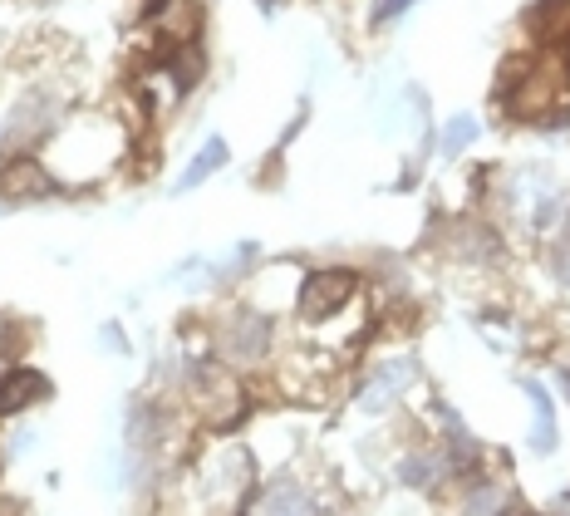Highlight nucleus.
<instances>
[{"label":"nucleus","instance_id":"nucleus-5","mask_svg":"<svg viewBox=\"0 0 570 516\" xmlns=\"http://www.w3.org/2000/svg\"><path fill=\"white\" fill-rule=\"evenodd\" d=\"M40 187H45V177H40V168H30V163H20V168H10L0 177V192H5V197H30V192H40Z\"/></svg>","mask_w":570,"mask_h":516},{"label":"nucleus","instance_id":"nucleus-4","mask_svg":"<svg viewBox=\"0 0 570 516\" xmlns=\"http://www.w3.org/2000/svg\"><path fill=\"white\" fill-rule=\"evenodd\" d=\"M227 349L236 354V359H256V354L266 349V330H261L256 320H241V325L227 335Z\"/></svg>","mask_w":570,"mask_h":516},{"label":"nucleus","instance_id":"nucleus-6","mask_svg":"<svg viewBox=\"0 0 570 516\" xmlns=\"http://www.w3.org/2000/svg\"><path fill=\"white\" fill-rule=\"evenodd\" d=\"M531 399H536V453H551V403H546V394L531 384Z\"/></svg>","mask_w":570,"mask_h":516},{"label":"nucleus","instance_id":"nucleus-1","mask_svg":"<svg viewBox=\"0 0 570 516\" xmlns=\"http://www.w3.org/2000/svg\"><path fill=\"white\" fill-rule=\"evenodd\" d=\"M354 276L349 271H320V276H310L305 290H300V315L305 320H325V315H335L340 305H349V295H354Z\"/></svg>","mask_w":570,"mask_h":516},{"label":"nucleus","instance_id":"nucleus-3","mask_svg":"<svg viewBox=\"0 0 570 516\" xmlns=\"http://www.w3.org/2000/svg\"><path fill=\"white\" fill-rule=\"evenodd\" d=\"M266 516H315V507H310V497L300 492V487H276L271 497H266Z\"/></svg>","mask_w":570,"mask_h":516},{"label":"nucleus","instance_id":"nucleus-8","mask_svg":"<svg viewBox=\"0 0 570 516\" xmlns=\"http://www.w3.org/2000/svg\"><path fill=\"white\" fill-rule=\"evenodd\" d=\"M403 5H408V0H379L374 15H379V20H394V10H403Z\"/></svg>","mask_w":570,"mask_h":516},{"label":"nucleus","instance_id":"nucleus-9","mask_svg":"<svg viewBox=\"0 0 570 516\" xmlns=\"http://www.w3.org/2000/svg\"><path fill=\"white\" fill-rule=\"evenodd\" d=\"M561 379H566V389H570V369H566V374H561Z\"/></svg>","mask_w":570,"mask_h":516},{"label":"nucleus","instance_id":"nucleus-2","mask_svg":"<svg viewBox=\"0 0 570 516\" xmlns=\"http://www.w3.org/2000/svg\"><path fill=\"white\" fill-rule=\"evenodd\" d=\"M40 394H50V384L35 369H10L5 384H0V413H20V408H30Z\"/></svg>","mask_w":570,"mask_h":516},{"label":"nucleus","instance_id":"nucleus-7","mask_svg":"<svg viewBox=\"0 0 570 516\" xmlns=\"http://www.w3.org/2000/svg\"><path fill=\"white\" fill-rule=\"evenodd\" d=\"M222 158H227V148H222V143H212V148H207V153H202V158L192 163V172H187V182H197V177H207V168H217Z\"/></svg>","mask_w":570,"mask_h":516}]
</instances>
